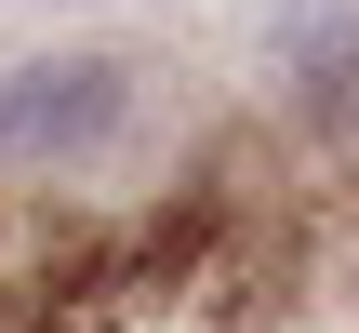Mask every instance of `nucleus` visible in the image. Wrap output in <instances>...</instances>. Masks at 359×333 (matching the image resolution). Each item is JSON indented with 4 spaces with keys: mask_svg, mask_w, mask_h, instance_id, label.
Segmentation results:
<instances>
[{
    "mask_svg": "<svg viewBox=\"0 0 359 333\" xmlns=\"http://www.w3.org/2000/svg\"><path fill=\"white\" fill-rule=\"evenodd\" d=\"M120 120H133V67L120 53H27V67H0V174L107 160Z\"/></svg>",
    "mask_w": 359,
    "mask_h": 333,
    "instance_id": "obj_1",
    "label": "nucleus"
},
{
    "mask_svg": "<svg viewBox=\"0 0 359 333\" xmlns=\"http://www.w3.org/2000/svg\"><path fill=\"white\" fill-rule=\"evenodd\" d=\"M266 67L293 80V107L346 120L359 107V0H280L266 13Z\"/></svg>",
    "mask_w": 359,
    "mask_h": 333,
    "instance_id": "obj_2",
    "label": "nucleus"
}]
</instances>
